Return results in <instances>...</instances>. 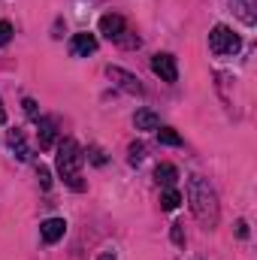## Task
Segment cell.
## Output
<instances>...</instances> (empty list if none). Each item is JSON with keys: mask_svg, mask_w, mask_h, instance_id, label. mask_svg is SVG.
<instances>
[{"mask_svg": "<svg viewBox=\"0 0 257 260\" xmlns=\"http://www.w3.org/2000/svg\"><path fill=\"white\" fill-rule=\"evenodd\" d=\"M97 260H115V254H112V251H103V254H100Z\"/></svg>", "mask_w": 257, "mask_h": 260, "instance_id": "22", "label": "cell"}, {"mask_svg": "<svg viewBox=\"0 0 257 260\" xmlns=\"http://www.w3.org/2000/svg\"><path fill=\"white\" fill-rule=\"evenodd\" d=\"M9 148H12V154L18 157V160H27L30 157V151H27V142H24V133L18 127L9 130Z\"/></svg>", "mask_w": 257, "mask_h": 260, "instance_id": "10", "label": "cell"}, {"mask_svg": "<svg viewBox=\"0 0 257 260\" xmlns=\"http://www.w3.org/2000/svg\"><path fill=\"white\" fill-rule=\"evenodd\" d=\"M109 79L118 85V88H124L127 94H142V85H139V79L127 73V70H121V67H109Z\"/></svg>", "mask_w": 257, "mask_h": 260, "instance_id": "7", "label": "cell"}, {"mask_svg": "<svg viewBox=\"0 0 257 260\" xmlns=\"http://www.w3.org/2000/svg\"><path fill=\"white\" fill-rule=\"evenodd\" d=\"M133 124H136V130H157L160 127V118H157L151 109H139V112L133 115Z\"/></svg>", "mask_w": 257, "mask_h": 260, "instance_id": "12", "label": "cell"}, {"mask_svg": "<svg viewBox=\"0 0 257 260\" xmlns=\"http://www.w3.org/2000/svg\"><path fill=\"white\" fill-rule=\"evenodd\" d=\"M154 179H157V185H164V188H176V182H179V170H176L173 164H160V167L154 170Z\"/></svg>", "mask_w": 257, "mask_h": 260, "instance_id": "11", "label": "cell"}, {"mask_svg": "<svg viewBox=\"0 0 257 260\" xmlns=\"http://www.w3.org/2000/svg\"><path fill=\"white\" fill-rule=\"evenodd\" d=\"M37 179H40V188H43V191L52 188V173H49L46 167H37Z\"/></svg>", "mask_w": 257, "mask_h": 260, "instance_id": "16", "label": "cell"}, {"mask_svg": "<svg viewBox=\"0 0 257 260\" xmlns=\"http://www.w3.org/2000/svg\"><path fill=\"white\" fill-rule=\"evenodd\" d=\"M64 233H67V221L64 218H49V221L40 224V236H43L46 245H55L58 239H64Z\"/></svg>", "mask_w": 257, "mask_h": 260, "instance_id": "6", "label": "cell"}, {"mask_svg": "<svg viewBox=\"0 0 257 260\" xmlns=\"http://www.w3.org/2000/svg\"><path fill=\"white\" fill-rule=\"evenodd\" d=\"M100 34H103L106 40H118V37L124 34V18H121V15H112V12L103 15V18H100Z\"/></svg>", "mask_w": 257, "mask_h": 260, "instance_id": "8", "label": "cell"}, {"mask_svg": "<svg viewBox=\"0 0 257 260\" xmlns=\"http://www.w3.org/2000/svg\"><path fill=\"white\" fill-rule=\"evenodd\" d=\"M188 200H191L194 218L206 230H212L218 224V197H215V188L203 176H191L188 179Z\"/></svg>", "mask_w": 257, "mask_h": 260, "instance_id": "1", "label": "cell"}, {"mask_svg": "<svg viewBox=\"0 0 257 260\" xmlns=\"http://www.w3.org/2000/svg\"><path fill=\"white\" fill-rule=\"evenodd\" d=\"M151 73L160 76V82H176L179 79V67H176V58L167 55V52H157L151 58Z\"/></svg>", "mask_w": 257, "mask_h": 260, "instance_id": "4", "label": "cell"}, {"mask_svg": "<svg viewBox=\"0 0 257 260\" xmlns=\"http://www.w3.org/2000/svg\"><path fill=\"white\" fill-rule=\"evenodd\" d=\"M142 157H145V145H142V142H133V145H130V157H127V160L136 167Z\"/></svg>", "mask_w": 257, "mask_h": 260, "instance_id": "15", "label": "cell"}, {"mask_svg": "<svg viewBox=\"0 0 257 260\" xmlns=\"http://www.w3.org/2000/svg\"><path fill=\"white\" fill-rule=\"evenodd\" d=\"M0 124H6V109H3V103H0Z\"/></svg>", "mask_w": 257, "mask_h": 260, "instance_id": "23", "label": "cell"}, {"mask_svg": "<svg viewBox=\"0 0 257 260\" xmlns=\"http://www.w3.org/2000/svg\"><path fill=\"white\" fill-rule=\"evenodd\" d=\"M179 203H182V194H179L176 188H167V191L160 194V209H164V212H173V209H179Z\"/></svg>", "mask_w": 257, "mask_h": 260, "instance_id": "13", "label": "cell"}, {"mask_svg": "<svg viewBox=\"0 0 257 260\" xmlns=\"http://www.w3.org/2000/svg\"><path fill=\"white\" fill-rule=\"evenodd\" d=\"M157 142L160 145H182V136L173 127H157Z\"/></svg>", "mask_w": 257, "mask_h": 260, "instance_id": "14", "label": "cell"}, {"mask_svg": "<svg viewBox=\"0 0 257 260\" xmlns=\"http://www.w3.org/2000/svg\"><path fill=\"white\" fill-rule=\"evenodd\" d=\"M236 236H239V239L248 236V224H245V221H236Z\"/></svg>", "mask_w": 257, "mask_h": 260, "instance_id": "21", "label": "cell"}, {"mask_svg": "<svg viewBox=\"0 0 257 260\" xmlns=\"http://www.w3.org/2000/svg\"><path fill=\"white\" fill-rule=\"evenodd\" d=\"M37 127H40V148L49 151V148L55 145V133H58V130H55V121H52V118H40Z\"/></svg>", "mask_w": 257, "mask_h": 260, "instance_id": "9", "label": "cell"}, {"mask_svg": "<svg viewBox=\"0 0 257 260\" xmlns=\"http://www.w3.org/2000/svg\"><path fill=\"white\" fill-rule=\"evenodd\" d=\"M239 46H242L239 34H233L227 24H215V27L209 30V49H212V55L227 58V55H236Z\"/></svg>", "mask_w": 257, "mask_h": 260, "instance_id": "3", "label": "cell"}, {"mask_svg": "<svg viewBox=\"0 0 257 260\" xmlns=\"http://www.w3.org/2000/svg\"><path fill=\"white\" fill-rule=\"evenodd\" d=\"M97 52V37L94 34H73L70 40V55L73 58H88Z\"/></svg>", "mask_w": 257, "mask_h": 260, "instance_id": "5", "label": "cell"}, {"mask_svg": "<svg viewBox=\"0 0 257 260\" xmlns=\"http://www.w3.org/2000/svg\"><path fill=\"white\" fill-rule=\"evenodd\" d=\"M173 242H176V245H179V248H182V245H185V230H182V224H179V221H176V224H173Z\"/></svg>", "mask_w": 257, "mask_h": 260, "instance_id": "19", "label": "cell"}, {"mask_svg": "<svg viewBox=\"0 0 257 260\" xmlns=\"http://www.w3.org/2000/svg\"><path fill=\"white\" fill-rule=\"evenodd\" d=\"M24 112H27L30 121H40V118H43V115L37 112V100H30V97H24Z\"/></svg>", "mask_w": 257, "mask_h": 260, "instance_id": "17", "label": "cell"}, {"mask_svg": "<svg viewBox=\"0 0 257 260\" xmlns=\"http://www.w3.org/2000/svg\"><path fill=\"white\" fill-rule=\"evenodd\" d=\"M9 40H12V24H9V21H0V49H3Z\"/></svg>", "mask_w": 257, "mask_h": 260, "instance_id": "18", "label": "cell"}, {"mask_svg": "<svg viewBox=\"0 0 257 260\" xmlns=\"http://www.w3.org/2000/svg\"><path fill=\"white\" fill-rule=\"evenodd\" d=\"M91 160H94L97 167H103V164H106V154H103V148H91Z\"/></svg>", "mask_w": 257, "mask_h": 260, "instance_id": "20", "label": "cell"}, {"mask_svg": "<svg viewBox=\"0 0 257 260\" xmlns=\"http://www.w3.org/2000/svg\"><path fill=\"white\" fill-rule=\"evenodd\" d=\"M82 164H85V154H82L79 142H76V139H64V142L58 145V160H55V167H58V176L64 179L73 191H85Z\"/></svg>", "mask_w": 257, "mask_h": 260, "instance_id": "2", "label": "cell"}]
</instances>
